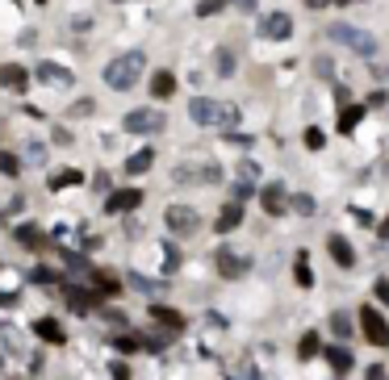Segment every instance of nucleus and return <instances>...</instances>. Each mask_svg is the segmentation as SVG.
Segmentation results:
<instances>
[{
    "label": "nucleus",
    "mask_w": 389,
    "mask_h": 380,
    "mask_svg": "<svg viewBox=\"0 0 389 380\" xmlns=\"http://www.w3.org/2000/svg\"><path fill=\"white\" fill-rule=\"evenodd\" d=\"M142 67H147V54H142V50H126V54H117L113 63H105V84H109L113 92H130V88L138 84Z\"/></svg>",
    "instance_id": "1"
},
{
    "label": "nucleus",
    "mask_w": 389,
    "mask_h": 380,
    "mask_svg": "<svg viewBox=\"0 0 389 380\" xmlns=\"http://www.w3.org/2000/svg\"><path fill=\"white\" fill-rule=\"evenodd\" d=\"M163 226H168V234H176V238H193V234L201 230V213H197L193 205H168V209H163Z\"/></svg>",
    "instance_id": "2"
},
{
    "label": "nucleus",
    "mask_w": 389,
    "mask_h": 380,
    "mask_svg": "<svg viewBox=\"0 0 389 380\" xmlns=\"http://www.w3.org/2000/svg\"><path fill=\"white\" fill-rule=\"evenodd\" d=\"M356 322H360V335H365L373 347H389V318L377 305H360V310H356Z\"/></svg>",
    "instance_id": "3"
},
{
    "label": "nucleus",
    "mask_w": 389,
    "mask_h": 380,
    "mask_svg": "<svg viewBox=\"0 0 389 380\" xmlns=\"http://www.w3.org/2000/svg\"><path fill=\"white\" fill-rule=\"evenodd\" d=\"M210 259H214V272H218L222 280H243V276L251 272V259L239 255V251H230V247H218Z\"/></svg>",
    "instance_id": "4"
},
{
    "label": "nucleus",
    "mask_w": 389,
    "mask_h": 380,
    "mask_svg": "<svg viewBox=\"0 0 389 380\" xmlns=\"http://www.w3.org/2000/svg\"><path fill=\"white\" fill-rule=\"evenodd\" d=\"M122 126H126L130 134H159V130L168 126V117H163L159 109H130V113L122 117Z\"/></svg>",
    "instance_id": "5"
},
{
    "label": "nucleus",
    "mask_w": 389,
    "mask_h": 380,
    "mask_svg": "<svg viewBox=\"0 0 389 380\" xmlns=\"http://www.w3.org/2000/svg\"><path fill=\"white\" fill-rule=\"evenodd\" d=\"M172 180L176 184H218L222 172H218V163H180L172 172Z\"/></svg>",
    "instance_id": "6"
},
{
    "label": "nucleus",
    "mask_w": 389,
    "mask_h": 380,
    "mask_svg": "<svg viewBox=\"0 0 389 380\" xmlns=\"http://www.w3.org/2000/svg\"><path fill=\"white\" fill-rule=\"evenodd\" d=\"M331 38H335V42H344V46H352V50H356V54H365V59L377 50V42H373L365 29H356V25H331Z\"/></svg>",
    "instance_id": "7"
},
{
    "label": "nucleus",
    "mask_w": 389,
    "mask_h": 380,
    "mask_svg": "<svg viewBox=\"0 0 389 380\" xmlns=\"http://www.w3.org/2000/svg\"><path fill=\"white\" fill-rule=\"evenodd\" d=\"M260 205H264V213H268V218H281V213L293 205V197H289V188H285L281 180H272V184H264V188H260Z\"/></svg>",
    "instance_id": "8"
},
{
    "label": "nucleus",
    "mask_w": 389,
    "mask_h": 380,
    "mask_svg": "<svg viewBox=\"0 0 389 380\" xmlns=\"http://www.w3.org/2000/svg\"><path fill=\"white\" fill-rule=\"evenodd\" d=\"M142 205V188H117V192H109L105 197V213L113 218V213H134Z\"/></svg>",
    "instance_id": "9"
},
{
    "label": "nucleus",
    "mask_w": 389,
    "mask_h": 380,
    "mask_svg": "<svg viewBox=\"0 0 389 380\" xmlns=\"http://www.w3.org/2000/svg\"><path fill=\"white\" fill-rule=\"evenodd\" d=\"M63 297H67V305H71L75 314H88L92 305H101V301H109V297H105V293H101L96 284H92V289H75V284H67V289H63Z\"/></svg>",
    "instance_id": "10"
},
{
    "label": "nucleus",
    "mask_w": 389,
    "mask_h": 380,
    "mask_svg": "<svg viewBox=\"0 0 389 380\" xmlns=\"http://www.w3.org/2000/svg\"><path fill=\"white\" fill-rule=\"evenodd\" d=\"M189 117H193V126L214 130V126H218V105H214L210 96H193V100H189Z\"/></svg>",
    "instance_id": "11"
},
{
    "label": "nucleus",
    "mask_w": 389,
    "mask_h": 380,
    "mask_svg": "<svg viewBox=\"0 0 389 380\" xmlns=\"http://www.w3.org/2000/svg\"><path fill=\"white\" fill-rule=\"evenodd\" d=\"M243 222H247L243 201H226V205L218 209V218H214V230H218V234H230V230H239Z\"/></svg>",
    "instance_id": "12"
},
{
    "label": "nucleus",
    "mask_w": 389,
    "mask_h": 380,
    "mask_svg": "<svg viewBox=\"0 0 389 380\" xmlns=\"http://www.w3.org/2000/svg\"><path fill=\"white\" fill-rule=\"evenodd\" d=\"M0 84H4L13 96H25V92H29V71H25L21 63H4V67H0Z\"/></svg>",
    "instance_id": "13"
},
{
    "label": "nucleus",
    "mask_w": 389,
    "mask_h": 380,
    "mask_svg": "<svg viewBox=\"0 0 389 380\" xmlns=\"http://www.w3.org/2000/svg\"><path fill=\"white\" fill-rule=\"evenodd\" d=\"M327 255H331L335 268H356V247H352L344 234H331V238H327Z\"/></svg>",
    "instance_id": "14"
},
{
    "label": "nucleus",
    "mask_w": 389,
    "mask_h": 380,
    "mask_svg": "<svg viewBox=\"0 0 389 380\" xmlns=\"http://www.w3.org/2000/svg\"><path fill=\"white\" fill-rule=\"evenodd\" d=\"M176 92H180V84H176V71L159 67V71L151 75V96H155V100H172Z\"/></svg>",
    "instance_id": "15"
},
{
    "label": "nucleus",
    "mask_w": 389,
    "mask_h": 380,
    "mask_svg": "<svg viewBox=\"0 0 389 380\" xmlns=\"http://www.w3.org/2000/svg\"><path fill=\"white\" fill-rule=\"evenodd\" d=\"M147 318H151V322H159L163 330H184V326H189V318H184L180 310H172V305H151V310H147Z\"/></svg>",
    "instance_id": "16"
},
{
    "label": "nucleus",
    "mask_w": 389,
    "mask_h": 380,
    "mask_svg": "<svg viewBox=\"0 0 389 380\" xmlns=\"http://www.w3.org/2000/svg\"><path fill=\"white\" fill-rule=\"evenodd\" d=\"M92 284H96L105 297H122V293H126V280H122L117 272H109V268H92Z\"/></svg>",
    "instance_id": "17"
},
{
    "label": "nucleus",
    "mask_w": 389,
    "mask_h": 380,
    "mask_svg": "<svg viewBox=\"0 0 389 380\" xmlns=\"http://www.w3.org/2000/svg\"><path fill=\"white\" fill-rule=\"evenodd\" d=\"M327 360H331V372H335V377H348V372L356 368V356H352V347H348V343L327 347Z\"/></svg>",
    "instance_id": "18"
},
{
    "label": "nucleus",
    "mask_w": 389,
    "mask_h": 380,
    "mask_svg": "<svg viewBox=\"0 0 389 380\" xmlns=\"http://www.w3.org/2000/svg\"><path fill=\"white\" fill-rule=\"evenodd\" d=\"M260 33H264V38H289V33H293V17H289V13H268L264 25H260Z\"/></svg>",
    "instance_id": "19"
},
{
    "label": "nucleus",
    "mask_w": 389,
    "mask_h": 380,
    "mask_svg": "<svg viewBox=\"0 0 389 380\" xmlns=\"http://www.w3.org/2000/svg\"><path fill=\"white\" fill-rule=\"evenodd\" d=\"M13 238H17L25 251H42V247H46V238H42V230H38L34 222H21V226H13Z\"/></svg>",
    "instance_id": "20"
},
{
    "label": "nucleus",
    "mask_w": 389,
    "mask_h": 380,
    "mask_svg": "<svg viewBox=\"0 0 389 380\" xmlns=\"http://www.w3.org/2000/svg\"><path fill=\"white\" fill-rule=\"evenodd\" d=\"M34 335H38L42 343H54V347L67 343V335H63V326H59L54 318H34Z\"/></svg>",
    "instance_id": "21"
},
{
    "label": "nucleus",
    "mask_w": 389,
    "mask_h": 380,
    "mask_svg": "<svg viewBox=\"0 0 389 380\" xmlns=\"http://www.w3.org/2000/svg\"><path fill=\"white\" fill-rule=\"evenodd\" d=\"M151 167H155V151H151V146H147V151H134V155L126 159V172H130V176H142V172H151Z\"/></svg>",
    "instance_id": "22"
},
{
    "label": "nucleus",
    "mask_w": 389,
    "mask_h": 380,
    "mask_svg": "<svg viewBox=\"0 0 389 380\" xmlns=\"http://www.w3.org/2000/svg\"><path fill=\"white\" fill-rule=\"evenodd\" d=\"M293 284H298V289H314V272H310V255H306V251L293 259Z\"/></svg>",
    "instance_id": "23"
},
{
    "label": "nucleus",
    "mask_w": 389,
    "mask_h": 380,
    "mask_svg": "<svg viewBox=\"0 0 389 380\" xmlns=\"http://www.w3.org/2000/svg\"><path fill=\"white\" fill-rule=\"evenodd\" d=\"M352 322H356V318H352L348 310H335V314H331V335H335L339 343H344V339H352V330H356Z\"/></svg>",
    "instance_id": "24"
},
{
    "label": "nucleus",
    "mask_w": 389,
    "mask_h": 380,
    "mask_svg": "<svg viewBox=\"0 0 389 380\" xmlns=\"http://www.w3.org/2000/svg\"><path fill=\"white\" fill-rule=\"evenodd\" d=\"M38 79H42V84H59V88H71V75H67L63 67H54V63H42V67H38Z\"/></svg>",
    "instance_id": "25"
},
{
    "label": "nucleus",
    "mask_w": 389,
    "mask_h": 380,
    "mask_svg": "<svg viewBox=\"0 0 389 380\" xmlns=\"http://www.w3.org/2000/svg\"><path fill=\"white\" fill-rule=\"evenodd\" d=\"M360 117H365V105H344L339 109V134H352Z\"/></svg>",
    "instance_id": "26"
},
{
    "label": "nucleus",
    "mask_w": 389,
    "mask_h": 380,
    "mask_svg": "<svg viewBox=\"0 0 389 380\" xmlns=\"http://www.w3.org/2000/svg\"><path fill=\"white\" fill-rule=\"evenodd\" d=\"M318 351H323V339H318V335H314V330H310V335H302V339H298V360H314V356H318Z\"/></svg>",
    "instance_id": "27"
},
{
    "label": "nucleus",
    "mask_w": 389,
    "mask_h": 380,
    "mask_svg": "<svg viewBox=\"0 0 389 380\" xmlns=\"http://www.w3.org/2000/svg\"><path fill=\"white\" fill-rule=\"evenodd\" d=\"M239 105H218V130H235L239 126Z\"/></svg>",
    "instance_id": "28"
},
{
    "label": "nucleus",
    "mask_w": 389,
    "mask_h": 380,
    "mask_svg": "<svg viewBox=\"0 0 389 380\" xmlns=\"http://www.w3.org/2000/svg\"><path fill=\"white\" fill-rule=\"evenodd\" d=\"M113 347H117V351H126V356H134V351H147V339H138V335H117V339H113Z\"/></svg>",
    "instance_id": "29"
},
{
    "label": "nucleus",
    "mask_w": 389,
    "mask_h": 380,
    "mask_svg": "<svg viewBox=\"0 0 389 380\" xmlns=\"http://www.w3.org/2000/svg\"><path fill=\"white\" fill-rule=\"evenodd\" d=\"M214 59H218L214 67H218V75H222V79H226V75H235V54H230V46H218V54H214Z\"/></svg>",
    "instance_id": "30"
},
{
    "label": "nucleus",
    "mask_w": 389,
    "mask_h": 380,
    "mask_svg": "<svg viewBox=\"0 0 389 380\" xmlns=\"http://www.w3.org/2000/svg\"><path fill=\"white\" fill-rule=\"evenodd\" d=\"M0 176H21V159L8 155V151H0Z\"/></svg>",
    "instance_id": "31"
},
{
    "label": "nucleus",
    "mask_w": 389,
    "mask_h": 380,
    "mask_svg": "<svg viewBox=\"0 0 389 380\" xmlns=\"http://www.w3.org/2000/svg\"><path fill=\"white\" fill-rule=\"evenodd\" d=\"M71 184H84V176H80V172H59V176L50 180V188H71Z\"/></svg>",
    "instance_id": "32"
},
{
    "label": "nucleus",
    "mask_w": 389,
    "mask_h": 380,
    "mask_svg": "<svg viewBox=\"0 0 389 380\" xmlns=\"http://www.w3.org/2000/svg\"><path fill=\"white\" fill-rule=\"evenodd\" d=\"M302 142H306V146H310V151H318V146H323V142H327V134H323V130H318V126H310V130H306V134H302Z\"/></svg>",
    "instance_id": "33"
},
{
    "label": "nucleus",
    "mask_w": 389,
    "mask_h": 380,
    "mask_svg": "<svg viewBox=\"0 0 389 380\" xmlns=\"http://www.w3.org/2000/svg\"><path fill=\"white\" fill-rule=\"evenodd\" d=\"M226 8V0H201L197 4V17H214V13H222Z\"/></svg>",
    "instance_id": "34"
},
{
    "label": "nucleus",
    "mask_w": 389,
    "mask_h": 380,
    "mask_svg": "<svg viewBox=\"0 0 389 380\" xmlns=\"http://www.w3.org/2000/svg\"><path fill=\"white\" fill-rule=\"evenodd\" d=\"M293 209H298V213H306V218H310V213H314V201H310V197H293Z\"/></svg>",
    "instance_id": "35"
},
{
    "label": "nucleus",
    "mask_w": 389,
    "mask_h": 380,
    "mask_svg": "<svg viewBox=\"0 0 389 380\" xmlns=\"http://www.w3.org/2000/svg\"><path fill=\"white\" fill-rule=\"evenodd\" d=\"M373 293H377V301H381V305H389V280H381V276H377V284H373Z\"/></svg>",
    "instance_id": "36"
},
{
    "label": "nucleus",
    "mask_w": 389,
    "mask_h": 380,
    "mask_svg": "<svg viewBox=\"0 0 389 380\" xmlns=\"http://www.w3.org/2000/svg\"><path fill=\"white\" fill-rule=\"evenodd\" d=\"M230 192H235V201H247V197H256V192H251V184H235Z\"/></svg>",
    "instance_id": "37"
},
{
    "label": "nucleus",
    "mask_w": 389,
    "mask_h": 380,
    "mask_svg": "<svg viewBox=\"0 0 389 380\" xmlns=\"http://www.w3.org/2000/svg\"><path fill=\"white\" fill-rule=\"evenodd\" d=\"M109 372H113V380H130V368H126V364H113Z\"/></svg>",
    "instance_id": "38"
},
{
    "label": "nucleus",
    "mask_w": 389,
    "mask_h": 380,
    "mask_svg": "<svg viewBox=\"0 0 389 380\" xmlns=\"http://www.w3.org/2000/svg\"><path fill=\"white\" fill-rule=\"evenodd\" d=\"M369 380H389V377H386V368L377 364V368H369Z\"/></svg>",
    "instance_id": "39"
},
{
    "label": "nucleus",
    "mask_w": 389,
    "mask_h": 380,
    "mask_svg": "<svg viewBox=\"0 0 389 380\" xmlns=\"http://www.w3.org/2000/svg\"><path fill=\"white\" fill-rule=\"evenodd\" d=\"M377 234H381V238H389V213H386V218H381V226H377Z\"/></svg>",
    "instance_id": "40"
},
{
    "label": "nucleus",
    "mask_w": 389,
    "mask_h": 380,
    "mask_svg": "<svg viewBox=\"0 0 389 380\" xmlns=\"http://www.w3.org/2000/svg\"><path fill=\"white\" fill-rule=\"evenodd\" d=\"M302 4H306V8H327L331 0H302Z\"/></svg>",
    "instance_id": "41"
},
{
    "label": "nucleus",
    "mask_w": 389,
    "mask_h": 380,
    "mask_svg": "<svg viewBox=\"0 0 389 380\" xmlns=\"http://www.w3.org/2000/svg\"><path fill=\"white\" fill-rule=\"evenodd\" d=\"M235 4H239V8H256V0H235Z\"/></svg>",
    "instance_id": "42"
},
{
    "label": "nucleus",
    "mask_w": 389,
    "mask_h": 380,
    "mask_svg": "<svg viewBox=\"0 0 389 380\" xmlns=\"http://www.w3.org/2000/svg\"><path fill=\"white\" fill-rule=\"evenodd\" d=\"M339 4H360V0H339Z\"/></svg>",
    "instance_id": "43"
}]
</instances>
